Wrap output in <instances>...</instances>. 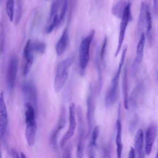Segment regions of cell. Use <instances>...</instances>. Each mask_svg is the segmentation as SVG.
<instances>
[{
	"label": "cell",
	"mask_w": 158,
	"mask_h": 158,
	"mask_svg": "<svg viewBox=\"0 0 158 158\" xmlns=\"http://www.w3.org/2000/svg\"><path fill=\"white\" fill-rule=\"evenodd\" d=\"M127 48L128 47L127 45H125L123 48L118 69L113 78L112 79L110 86L107 91V93L105 96V105L107 108H109L112 107L115 104V102L117 99L118 94V81H119L122 69L124 64Z\"/></svg>",
	"instance_id": "1"
},
{
	"label": "cell",
	"mask_w": 158,
	"mask_h": 158,
	"mask_svg": "<svg viewBox=\"0 0 158 158\" xmlns=\"http://www.w3.org/2000/svg\"><path fill=\"white\" fill-rule=\"evenodd\" d=\"M25 138L29 146L34 145L36 141L37 124L36 121V109L34 106L29 103L25 104Z\"/></svg>",
	"instance_id": "2"
},
{
	"label": "cell",
	"mask_w": 158,
	"mask_h": 158,
	"mask_svg": "<svg viewBox=\"0 0 158 158\" xmlns=\"http://www.w3.org/2000/svg\"><path fill=\"white\" fill-rule=\"evenodd\" d=\"M74 59L75 56L71 54L57 65L54 81V88L56 93L60 92L64 88L68 78L69 69Z\"/></svg>",
	"instance_id": "3"
},
{
	"label": "cell",
	"mask_w": 158,
	"mask_h": 158,
	"mask_svg": "<svg viewBox=\"0 0 158 158\" xmlns=\"http://www.w3.org/2000/svg\"><path fill=\"white\" fill-rule=\"evenodd\" d=\"M66 1L67 0H53L45 27V33L46 34L51 33L62 23L60 20L61 12Z\"/></svg>",
	"instance_id": "4"
},
{
	"label": "cell",
	"mask_w": 158,
	"mask_h": 158,
	"mask_svg": "<svg viewBox=\"0 0 158 158\" xmlns=\"http://www.w3.org/2000/svg\"><path fill=\"white\" fill-rule=\"evenodd\" d=\"M94 30H91L90 33L81 40L80 44L78 64L81 74L84 73L89 62V49L94 36Z\"/></svg>",
	"instance_id": "5"
},
{
	"label": "cell",
	"mask_w": 158,
	"mask_h": 158,
	"mask_svg": "<svg viewBox=\"0 0 158 158\" xmlns=\"http://www.w3.org/2000/svg\"><path fill=\"white\" fill-rule=\"evenodd\" d=\"M77 116L78 120V141L77 145L76 154L77 157H82L83 156L84 143L86 136L85 123L83 120V110L80 106L77 108Z\"/></svg>",
	"instance_id": "6"
},
{
	"label": "cell",
	"mask_w": 158,
	"mask_h": 158,
	"mask_svg": "<svg viewBox=\"0 0 158 158\" xmlns=\"http://www.w3.org/2000/svg\"><path fill=\"white\" fill-rule=\"evenodd\" d=\"M131 19V4L130 2L127 3V5L124 10L123 14L121 18V22L120 24L119 34L117 46L115 52V56L117 57L120 51V49L122 48L123 41L125 39L126 30L128 26V24Z\"/></svg>",
	"instance_id": "7"
},
{
	"label": "cell",
	"mask_w": 158,
	"mask_h": 158,
	"mask_svg": "<svg viewBox=\"0 0 158 158\" xmlns=\"http://www.w3.org/2000/svg\"><path fill=\"white\" fill-rule=\"evenodd\" d=\"M19 59L16 55H13L9 59L6 71V86L10 92L14 89L18 70Z\"/></svg>",
	"instance_id": "8"
},
{
	"label": "cell",
	"mask_w": 158,
	"mask_h": 158,
	"mask_svg": "<svg viewBox=\"0 0 158 158\" xmlns=\"http://www.w3.org/2000/svg\"><path fill=\"white\" fill-rule=\"evenodd\" d=\"M77 109L74 103H71L69 106V126L67 131L62 136L59 146L60 148H64L67 142L73 136L76 127H77Z\"/></svg>",
	"instance_id": "9"
},
{
	"label": "cell",
	"mask_w": 158,
	"mask_h": 158,
	"mask_svg": "<svg viewBox=\"0 0 158 158\" xmlns=\"http://www.w3.org/2000/svg\"><path fill=\"white\" fill-rule=\"evenodd\" d=\"M66 123V111L65 106H62L60 110V114L56 126L52 131L50 138H49V143L51 146L54 149H58V135L60 131L63 129L65 127Z\"/></svg>",
	"instance_id": "10"
},
{
	"label": "cell",
	"mask_w": 158,
	"mask_h": 158,
	"mask_svg": "<svg viewBox=\"0 0 158 158\" xmlns=\"http://www.w3.org/2000/svg\"><path fill=\"white\" fill-rule=\"evenodd\" d=\"M86 106H87V110H86V120H87V132L86 136L89 137L91 133L93 130V120L94 115V97L93 94V90L90 86V91L86 99Z\"/></svg>",
	"instance_id": "11"
},
{
	"label": "cell",
	"mask_w": 158,
	"mask_h": 158,
	"mask_svg": "<svg viewBox=\"0 0 158 158\" xmlns=\"http://www.w3.org/2000/svg\"><path fill=\"white\" fill-rule=\"evenodd\" d=\"M22 91L26 102L31 104L37 109V91L35 85L32 81L25 82L22 86Z\"/></svg>",
	"instance_id": "12"
},
{
	"label": "cell",
	"mask_w": 158,
	"mask_h": 158,
	"mask_svg": "<svg viewBox=\"0 0 158 158\" xmlns=\"http://www.w3.org/2000/svg\"><path fill=\"white\" fill-rule=\"evenodd\" d=\"M32 41L28 40L23 51V56L25 60L23 68V75L26 76L30 72L33 63V53L34 51L31 45Z\"/></svg>",
	"instance_id": "13"
},
{
	"label": "cell",
	"mask_w": 158,
	"mask_h": 158,
	"mask_svg": "<svg viewBox=\"0 0 158 158\" xmlns=\"http://www.w3.org/2000/svg\"><path fill=\"white\" fill-rule=\"evenodd\" d=\"M8 127V115L3 93L0 96V137L2 139L6 133Z\"/></svg>",
	"instance_id": "14"
},
{
	"label": "cell",
	"mask_w": 158,
	"mask_h": 158,
	"mask_svg": "<svg viewBox=\"0 0 158 158\" xmlns=\"http://www.w3.org/2000/svg\"><path fill=\"white\" fill-rule=\"evenodd\" d=\"M157 130L154 125H150L146 129L145 133L144 151L146 155H149L152 149V147L156 139Z\"/></svg>",
	"instance_id": "15"
},
{
	"label": "cell",
	"mask_w": 158,
	"mask_h": 158,
	"mask_svg": "<svg viewBox=\"0 0 158 158\" xmlns=\"http://www.w3.org/2000/svg\"><path fill=\"white\" fill-rule=\"evenodd\" d=\"M146 35L144 33L142 32L140 35L139 39L136 46V55L135 57V60L133 65V70H135L136 67L140 64L141 60L143 57L144 55V48L146 43Z\"/></svg>",
	"instance_id": "16"
},
{
	"label": "cell",
	"mask_w": 158,
	"mask_h": 158,
	"mask_svg": "<svg viewBox=\"0 0 158 158\" xmlns=\"http://www.w3.org/2000/svg\"><path fill=\"white\" fill-rule=\"evenodd\" d=\"M69 40V33L67 28H65L63 31L60 38L56 45V52L58 56H61L66 50Z\"/></svg>",
	"instance_id": "17"
},
{
	"label": "cell",
	"mask_w": 158,
	"mask_h": 158,
	"mask_svg": "<svg viewBox=\"0 0 158 158\" xmlns=\"http://www.w3.org/2000/svg\"><path fill=\"white\" fill-rule=\"evenodd\" d=\"M135 149L139 157H143L144 156L145 151L144 148V133L141 129H139L135 135Z\"/></svg>",
	"instance_id": "18"
},
{
	"label": "cell",
	"mask_w": 158,
	"mask_h": 158,
	"mask_svg": "<svg viewBox=\"0 0 158 158\" xmlns=\"http://www.w3.org/2000/svg\"><path fill=\"white\" fill-rule=\"evenodd\" d=\"M144 28L146 30V36L148 38L149 43H152L153 33H152V16L151 14V11L148 5L147 4L146 12H145V17H144Z\"/></svg>",
	"instance_id": "19"
},
{
	"label": "cell",
	"mask_w": 158,
	"mask_h": 158,
	"mask_svg": "<svg viewBox=\"0 0 158 158\" xmlns=\"http://www.w3.org/2000/svg\"><path fill=\"white\" fill-rule=\"evenodd\" d=\"M115 144L117 157L120 158L123 151V144L122 139V122L120 117H118L116 121V135H115Z\"/></svg>",
	"instance_id": "20"
},
{
	"label": "cell",
	"mask_w": 158,
	"mask_h": 158,
	"mask_svg": "<svg viewBox=\"0 0 158 158\" xmlns=\"http://www.w3.org/2000/svg\"><path fill=\"white\" fill-rule=\"evenodd\" d=\"M99 133V127L96 125L91 133L89 144L88 147V154L89 157H95V148L96 146V141Z\"/></svg>",
	"instance_id": "21"
},
{
	"label": "cell",
	"mask_w": 158,
	"mask_h": 158,
	"mask_svg": "<svg viewBox=\"0 0 158 158\" xmlns=\"http://www.w3.org/2000/svg\"><path fill=\"white\" fill-rule=\"evenodd\" d=\"M122 91L123 98V106L125 109H128L129 107L128 101V79H127V68L125 67L123 79H122Z\"/></svg>",
	"instance_id": "22"
},
{
	"label": "cell",
	"mask_w": 158,
	"mask_h": 158,
	"mask_svg": "<svg viewBox=\"0 0 158 158\" xmlns=\"http://www.w3.org/2000/svg\"><path fill=\"white\" fill-rule=\"evenodd\" d=\"M127 3L125 0H118L112 7V14L117 18L121 19Z\"/></svg>",
	"instance_id": "23"
},
{
	"label": "cell",
	"mask_w": 158,
	"mask_h": 158,
	"mask_svg": "<svg viewBox=\"0 0 158 158\" xmlns=\"http://www.w3.org/2000/svg\"><path fill=\"white\" fill-rule=\"evenodd\" d=\"M15 0H6V12L10 21L13 22L15 14Z\"/></svg>",
	"instance_id": "24"
},
{
	"label": "cell",
	"mask_w": 158,
	"mask_h": 158,
	"mask_svg": "<svg viewBox=\"0 0 158 158\" xmlns=\"http://www.w3.org/2000/svg\"><path fill=\"white\" fill-rule=\"evenodd\" d=\"M17 4H16V8H15V14H14V23L17 25L22 17V0H16Z\"/></svg>",
	"instance_id": "25"
},
{
	"label": "cell",
	"mask_w": 158,
	"mask_h": 158,
	"mask_svg": "<svg viewBox=\"0 0 158 158\" xmlns=\"http://www.w3.org/2000/svg\"><path fill=\"white\" fill-rule=\"evenodd\" d=\"M31 45L34 52H38L40 54H43L46 51V46L44 42L35 41L31 42Z\"/></svg>",
	"instance_id": "26"
},
{
	"label": "cell",
	"mask_w": 158,
	"mask_h": 158,
	"mask_svg": "<svg viewBox=\"0 0 158 158\" xmlns=\"http://www.w3.org/2000/svg\"><path fill=\"white\" fill-rule=\"evenodd\" d=\"M107 44V38L105 37L102 43V44L101 48V51H100V59L102 62L105 59V54L106 51V46Z\"/></svg>",
	"instance_id": "27"
},
{
	"label": "cell",
	"mask_w": 158,
	"mask_h": 158,
	"mask_svg": "<svg viewBox=\"0 0 158 158\" xmlns=\"http://www.w3.org/2000/svg\"><path fill=\"white\" fill-rule=\"evenodd\" d=\"M71 152H72V148L70 146H67L64 151L63 157H71Z\"/></svg>",
	"instance_id": "28"
},
{
	"label": "cell",
	"mask_w": 158,
	"mask_h": 158,
	"mask_svg": "<svg viewBox=\"0 0 158 158\" xmlns=\"http://www.w3.org/2000/svg\"><path fill=\"white\" fill-rule=\"evenodd\" d=\"M153 9L155 15H158V0H153Z\"/></svg>",
	"instance_id": "29"
},
{
	"label": "cell",
	"mask_w": 158,
	"mask_h": 158,
	"mask_svg": "<svg viewBox=\"0 0 158 158\" xmlns=\"http://www.w3.org/2000/svg\"><path fill=\"white\" fill-rule=\"evenodd\" d=\"M136 157V151L133 147L130 148L129 153H128V157L130 158H134Z\"/></svg>",
	"instance_id": "30"
},
{
	"label": "cell",
	"mask_w": 158,
	"mask_h": 158,
	"mask_svg": "<svg viewBox=\"0 0 158 158\" xmlns=\"http://www.w3.org/2000/svg\"><path fill=\"white\" fill-rule=\"evenodd\" d=\"M9 154L12 157H20V156L18 154L17 151L15 149H11L9 150Z\"/></svg>",
	"instance_id": "31"
},
{
	"label": "cell",
	"mask_w": 158,
	"mask_h": 158,
	"mask_svg": "<svg viewBox=\"0 0 158 158\" xmlns=\"http://www.w3.org/2000/svg\"><path fill=\"white\" fill-rule=\"evenodd\" d=\"M20 157H23V158H25V157H26V156L22 152H20Z\"/></svg>",
	"instance_id": "32"
},
{
	"label": "cell",
	"mask_w": 158,
	"mask_h": 158,
	"mask_svg": "<svg viewBox=\"0 0 158 158\" xmlns=\"http://www.w3.org/2000/svg\"><path fill=\"white\" fill-rule=\"evenodd\" d=\"M156 157L157 158H158V141H157V153H156Z\"/></svg>",
	"instance_id": "33"
}]
</instances>
